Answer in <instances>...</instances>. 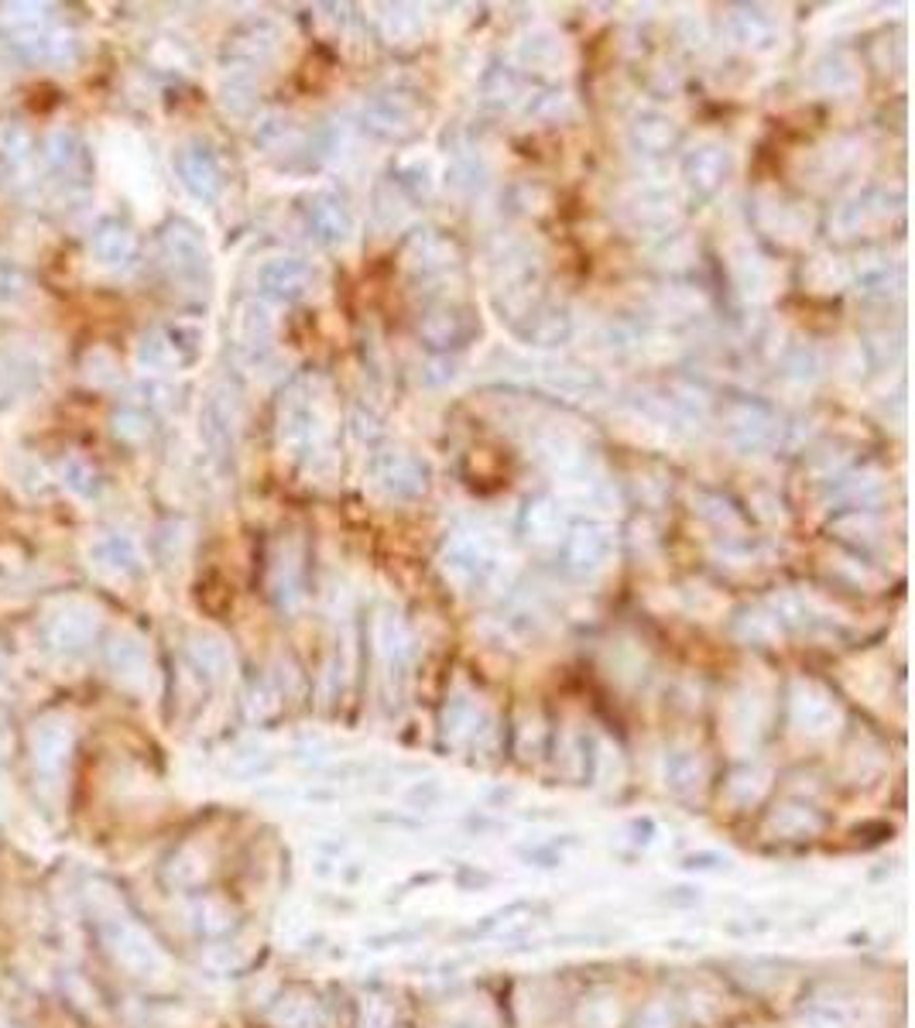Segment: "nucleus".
Masks as SVG:
<instances>
[{
    "label": "nucleus",
    "mask_w": 915,
    "mask_h": 1028,
    "mask_svg": "<svg viewBox=\"0 0 915 1028\" xmlns=\"http://www.w3.org/2000/svg\"><path fill=\"white\" fill-rule=\"evenodd\" d=\"M638 227H666L672 220V196L666 189H642L627 206Z\"/></svg>",
    "instance_id": "f3484780"
},
{
    "label": "nucleus",
    "mask_w": 915,
    "mask_h": 1028,
    "mask_svg": "<svg viewBox=\"0 0 915 1028\" xmlns=\"http://www.w3.org/2000/svg\"><path fill=\"white\" fill-rule=\"evenodd\" d=\"M525 525L532 531V539H552L556 528H559V507L552 501H532L528 511H525Z\"/></svg>",
    "instance_id": "4be33fe9"
},
{
    "label": "nucleus",
    "mask_w": 915,
    "mask_h": 1028,
    "mask_svg": "<svg viewBox=\"0 0 915 1028\" xmlns=\"http://www.w3.org/2000/svg\"><path fill=\"white\" fill-rule=\"evenodd\" d=\"M477 330H480V322H477L474 309H466V306H436L418 322L422 340L436 350L471 343L477 336Z\"/></svg>",
    "instance_id": "39448f33"
},
{
    "label": "nucleus",
    "mask_w": 915,
    "mask_h": 1028,
    "mask_svg": "<svg viewBox=\"0 0 915 1028\" xmlns=\"http://www.w3.org/2000/svg\"><path fill=\"white\" fill-rule=\"evenodd\" d=\"M731 169H734L731 151H727L723 145H713V142L693 148V151L683 158V179H686L690 193H693L696 199L717 196L720 185L727 182V175H731Z\"/></svg>",
    "instance_id": "20e7f679"
},
{
    "label": "nucleus",
    "mask_w": 915,
    "mask_h": 1028,
    "mask_svg": "<svg viewBox=\"0 0 915 1028\" xmlns=\"http://www.w3.org/2000/svg\"><path fill=\"white\" fill-rule=\"evenodd\" d=\"M302 220L305 230L313 233L319 244H346L354 233V217H350L346 203L337 193H313L302 199Z\"/></svg>",
    "instance_id": "7ed1b4c3"
},
{
    "label": "nucleus",
    "mask_w": 915,
    "mask_h": 1028,
    "mask_svg": "<svg viewBox=\"0 0 915 1028\" xmlns=\"http://www.w3.org/2000/svg\"><path fill=\"white\" fill-rule=\"evenodd\" d=\"M795 717L806 723L803 731H827L837 720V710L823 693H800L795 696Z\"/></svg>",
    "instance_id": "a211bd4d"
},
{
    "label": "nucleus",
    "mask_w": 915,
    "mask_h": 1028,
    "mask_svg": "<svg viewBox=\"0 0 915 1028\" xmlns=\"http://www.w3.org/2000/svg\"><path fill=\"white\" fill-rule=\"evenodd\" d=\"M244 35H247L244 41H233V52H237V56L244 52L251 62H265V59L274 56V49H278L274 25H268V21H257V25H247Z\"/></svg>",
    "instance_id": "6ab92c4d"
},
{
    "label": "nucleus",
    "mask_w": 915,
    "mask_h": 1028,
    "mask_svg": "<svg viewBox=\"0 0 915 1028\" xmlns=\"http://www.w3.org/2000/svg\"><path fill=\"white\" fill-rule=\"evenodd\" d=\"M179 169H182L185 185H190L199 199H213L220 193V166H217V158L209 155L206 148L182 151L179 155Z\"/></svg>",
    "instance_id": "ddd939ff"
},
{
    "label": "nucleus",
    "mask_w": 915,
    "mask_h": 1028,
    "mask_svg": "<svg viewBox=\"0 0 915 1028\" xmlns=\"http://www.w3.org/2000/svg\"><path fill=\"white\" fill-rule=\"evenodd\" d=\"M370 477H374V484H378L381 494H388L394 501H412L418 494H426V487H429L426 463L412 453H405V450H391V453L374 456Z\"/></svg>",
    "instance_id": "f257e3e1"
},
{
    "label": "nucleus",
    "mask_w": 915,
    "mask_h": 1028,
    "mask_svg": "<svg viewBox=\"0 0 915 1028\" xmlns=\"http://www.w3.org/2000/svg\"><path fill=\"white\" fill-rule=\"evenodd\" d=\"M731 28L741 45H768L776 38V21H771L761 8H734Z\"/></svg>",
    "instance_id": "dca6fc26"
},
{
    "label": "nucleus",
    "mask_w": 915,
    "mask_h": 1028,
    "mask_svg": "<svg viewBox=\"0 0 915 1028\" xmlns=\"http://www.w3.org/2000/svg\"><path fill=\"white\" fill-rule=\"evenodd\" d=\"M364 127L385 142H408L422 131V107L405 93H381L364 107Z\"/></svg>",
    "instance_id": "f03ea898"
},
{
    "label": "nucleus",
    "mask_w": 915,
    "mask_h": 1028,
    "mask_svg": "<svg viewBox=\"0 0 915 1028\" xmlns=\"http://www.w3.org/2000/svg\"><path fill=\"white\" fill-rule=\"evenodd\" d=\"M851 1021H847V1012L843 1008H830V1004H823V1008H813L809 1012V1028H847Z\"/></svg>",
    "instance_id": "393cba45"
},
{
    "label": "nucleus",
    "mask_w": 915,
    "mask_h": 1028,
    "mask_svg": "<svg viewBox=\"0 0 915 1028\" xmlns=\"http://www.w3.org/2000/svg\"><path fill=\"white\" fill-rule=\"evenodd\" d=\"M316 285V271L309 261L302 257H274L261 268V289L281 302H298L313 292Z\"/></svg>",
    "instance_id": "9d476101"
},
{
    "label": "nucleus",
    "mask_w": 915,
    "mask_h": 1028,
    "mask_svg": "<svg viewBox=\"0 0 915 1028\" xmlns=\"http://www.w3.org/2000/svg\"><path fill=\"white\" fill-rule=\"evenodd\" d=\"M542 374H546L549 388H556L559 394H583V399H586V394H594V391L603 388L594 370L573 367V364H549Z\"/></svg>",
    "instance_id": "2eb2a0df"
},
{
    "label": "nucleus",
    "mask_w": 915,
    "mask_h": 1028,
    "mask_svg": "<svg viewBox=\"0 0 915 1028\" xmlns=\"http://www.w3.org/2000/svg\"><path fill=\"white\" fill-rule=\"evenodd\" d=\"M402 261L415 278H432V274H446L450 268H456V247L450 237H442L436 230H422L415 237H408Z\"/></svg>",
    "instance_id": "1a4fd4ad"
},
{
    "label": "nucleus",
    "mask_w": 915,
    "mask_h": 1028,
    "mask_svg": "<svg viewBox=\"0 0 915 1028\" xmlns=\"http://www.w3.org/2000/svg\"><path fill=\"white\" fill-rule=\"evenodd\" d=\"M723 429L741 450H758L776 436V415L758 402H731L723 412Z\"/></svg>",
    "instance_id": "6e6552de"
},
{
    "label": "nucleus",
    "mask_w": 915,
    "mask_h": 1028,
    "mask_svg": "<svg viewBox=\"0 0 915 1028\" xmlns=\"http://www.w3.org/2000/svg\"><path fill=\"white\" fill-rule=\"evenodd\" d=\"M446 573H450L456 583L477 587V583H487V576L495 573V559L487 555L484 546L460 539V542H453L450 552H446Z\"/></svg>",
    "instance_id": "9b49d317"
},
{
    "label": "nucleus",
    "mask_w": 915,
    "mask_h": 1028,
    "mask_svg": "<svg viewBox=\"0 0 915 1028\" xmlns=\"http://www.w3.org/2000/svg\"><path fill=\"white\" fill-rule=\"evenodd\" d=\"M518 93H522V79L514 76L511 69H495V73H487L484 79V97L495 107H511L518 100Z\"/></svg>",
    "instance_id": "aec40b11"
},
{
    "label": "nucleus",
    "mask_w": 915,
    "mask_h": 1028,
    "mask_svg": "<svg viewBox=\"0 0 915 1028\" xmlns=\"http://www.w3.org/2000/svg\"><path fill=\"white\" fill-rule=\"evenodd\" d=\"M522 59L532 65H546V62L559 59V41L552 35H535L522 45Z\"/></svg>",
    "instance_id": "b1692460"
},
{
    "label": "nucleus",
    "mask_w": 915,
    "mask_h": 1028,
    "mask_svg": "<svg viewBox=\"0 0 915 1028\" xmlns=\"http://www.w3.org/2000/svg\"><path fill=\"white\" fill-rule=\"evenodd\" d=\"M610 531L597 522H580L570 528L566 542H562V559H566V566L580 576H590L597 573L607 559H610Z\"/></svg>",
    "instance_id": "423d86ee"
},
{
    "label": "nucleus",
    "mask_w": 915,
    "mask_h": 1028,
    "mask_svg": "<svg viewBox=\"0 0 915 1028\" xmlns=\"http://www.w3.org/2000/svg\"><path fill=\"white\" fill-rule=\"evenodd\" d=\"M514 333L535 346H559L573 336V316L549 298H538L535 306L514 322Z\"/></svg>",
    "instance_id": "0eeeda50"
},
{
    "label": "nucleus",
    "mask_w": 915,
    "mask_h": 1028,
    "mask_svg": "<svg viewBox=\"0 0 915 1028\" xmlns=\"http://www.w3.org/2000/svg\"><path fill=\"white\" fill-rule=\"evenodd\" d=\"M902 285V268L884 254H867L857 265V292L871 298H888Z\"/></svg>",
    "instance_id": "4468645a"
},
{
    "label": "nucleus",
    "mask_w": 915,
    "mask_h": 1028,
    "mask_svg": "<svg viewBox=\"0 0 915 1028\" xmlns=\"http://www.w3.org/2000/svg\"><path fill=\"white\" fill-rule=\"evenodd\" d=\"M666 779H669V785L679 788V792L693 788V785L699 782V761H696L693 755H686V751L669 755V758H666Z\"/></svg>",
    "instance_id": "5701e85b"
},
{
    "label": "nucleus",
    "mask_w": 915,
    "mask_h": 1028,
    "mask_svg": "<svg viewBox=\"0 0 915 1028\" xmlns=\"http://www.w3.org/2000/svg\"><path fill=\"white\" fill-rule=\"evenodd\" d=\"M816 79L823 83L827 89H847L857 83V69L847 56H827L823 62L816 65Z\"/></svg>",
    "instance_id": "412c9836"
},
{
    "label": "nucleus",
    "mask_w": 915,
    "mask_h": 1028,
    "mask_svg": "<svg viewBox=\"0 0 915 1028\" xmlns=\"http://www.w3.org/2000/svg\"><path fill=\"white\" fill-rule=\"evenodd\" d=\"M679 127L672 117L662 113H642L635 124H631V145H635L642 155H669L679 145Z\"/></svg>",
    "instance_id": "f8f14e48"
}]
</instances>
